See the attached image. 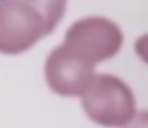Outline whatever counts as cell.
Returning <instances> with one entry per match:
<instances>
[{"label":"cell","instance_id":"1","mask_svg":"<svg viewBox=\"0 0 148 128\" xmlns=\"http://www.w3.org/2000/svg\"><path fill=\"white\" fill-rule=\"evenodd\" d=\"M66 0H0V54H19L51 33Z\"/></svg>","mask_w":148,"mask_h":128},{"label":"cell","instance_id":"2","mask_svg":"<svg viewBox=\"0 0 148 128\" xmlns=\"http://www.w3.org/2000/svg\"><path fill=\"white\" fill-rule=\"evenodd\" d=\"M87 116L104 127L121 128L136 114L132 90L120 78L109 74L96 75L91 86L81 96Z\"/></svg>","mask_w":148,"mask_h":128},{"label":"cell","instance_id":"3","mask_svg":"<svg viewBox=\"0 0 148 128\" xmlns=\"http://www.w3.org/2000/svg\"><path fill=\"white\" fill-rule=\"evenodd\" d=\"M123 41V33L115 22L101 16H90L69 27L62 43L96 66L115 56Z\"/></svg>","mask_w":148,"mask_h":128},{"label":"cell","instance_id":"4","mask_svg":"<svg viewBox=\"0 0 148 128\" xmlns=\"http://www.w3.org/2000/svg\"><path fill=\"white\" fill-rule=\"evenodd\" d=\"M96 66L62 43L45 63V78L53 93L62 97H81L96 77Z\"/></svg>","mask_w":148,"mask_h":128},{"label":"cell","instance_id":"5","mask_svg":"<svg viewBox=\"0 0 148 128\" xmlns=\"http://www.w3.org/2000/svg\"><path fill=\"white\" fill-rule=\"evenodd\" d=\"M121 128H148V111L136 112L132 120Z\"/></svg>","mask_w":148,"mask_h":128},{"label":"cell","instance_id":"6","mask_svg":"<svg viewBox=\"0 0 148 128\" xmlns=\"http://www.w3.org/2000/svg\"><path fill=\"white\" fill-rule=\"evenodd\" d=\"M135 52L148 65V34L140 36L135 43Z\"/></svg>","mask_w":148,"mask_h":128}]
</instances>
